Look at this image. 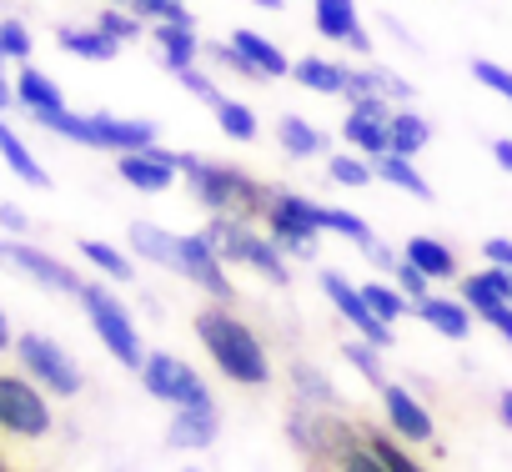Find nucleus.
Segmentation results:
<instances>
[{
	"mask_svg": "<svg viewBox=\"0 0 512 472\" xmlns=\"http://www.w3.org/2000/svg\"><path fill=\"white\" fill-rule=\"evenodd\" d=\"M312 21H317V31H322L327 41H342V46L362 31V26H357V0H317Z\"/></svg>",
	"mask_w": 512,
	"mask_h": 472,
	"instance_id": "obj_24",
	"label": "nucleus"
},
{
	"mask_svg": "<svg viewBox=\"0 0 512 472\" xmlns=\"http://www.w3.org/2000/svg\"><path fill=\"white\" fill-rule=\"evenodd\" d=\"M387 96V101H412V81H402L397 71H382V66H352L347 71V91L342 96Z\"/></svg>",
	"mask_w": 512,
	"mask_h": 472,
	"instance_id": "obj_17",
	"label": "nucleus"
},
{
	"mask_svg": "<svg viewBox=\"0 0 512 472\" xmlns=\"http://www.w3.org/2000/svg\"><path fill=\"white\" fill-rule=\"evenodd\" d=\"M151 36H156V51H161V61H166L171 76L186 71V66H196V56L206 51L201 36H196V21H156Z\"/></svg>",
	"mask_w": 512,
	"mask_h": 472,
	"instance_id": "obj_15",
	"label": "nucleus"
},
{
	"mask_svg": "<svg viewBox=\"0 0 512 472\" xmlns=\"http://www.w3.org/2000/svg\"><path fill=\"white\" fill-rule=\"evenodd\" d=\"M141 382H146V392H151L156 402H171V407H211V392H206L201 372L186 367V362L171 357V352H151V357L141 362Z\"/></svg>",
	"mask_w": 512,
	"mask_h": 472,
	"instance_id": "obj_7",
	"label": "nucleus"
},
{
	"mask_svg": "<svg viewBox=\"0 0 512 472\" xmlns=\"http://www.w3.org/2000/svg\"><path fill=\"white\" fill-rule=\"evenodd\" d=\"M267 226H272V242L282 252H292L297 262L317 257V236H322V206L297 196V191H277L267 206Z\"/></svg>",
	"mask_w": 512,
	"mask_h": 472,
	"instance_id": "obj_5",
	"label": "nucleus"
},
{
	"mask_svg": "<svg viewBox=\"0 0 512 472\" xmlns=\"http://www.w3.org/2000/svg\"><path fill=\"white\" fill-rule=\"evenodd\" d=\"M56 46L81 56V61H116V51H121V41H111L101 26H61Z\"/></svg>",
	"mask_w": 512,
	"mask_h": 472,
	"instance_id": "obj_22",
	"label": "nucleus"
},
{
	"mask_svg": "<svg viewBox=\"0 0 512 472\" xmlns=\"http://www.w3.org/2000/svg\"><path fill=\"white\" fill-rule=\"evenodd\" d=\"M16 357H21V367L46 387V392H56V397H76L81 392V367L66 357V347H56L51 337H41V332H26V337H16Z\"/></svg>",
	"mask_w": 512,
	"mask_h": 472,
	"instance_id": "obj_8",
	"label": "nucleus"
},
{
	"mask_svg": "<svg viewBox=\"0 0 512 472\" xmlns=\"http://www.w3.org/2000/svg\"><path fill=\"white\" fill-rule=\"evenodd\" d=\"M292 377H297V382H302V397H307V402H312V397H317V402H322V407H337V392H332V382H327V377H322V372H312V367H307V362H297V367H292Z\"/></svg>",
	"mask_w": 512,
	"mask_h": 472,
	"instance_id": "obj_41",
	"label": "nucleus"
},
{
	"mask_svg": "<svg viewBox=\"0 0 512 472\" xmlns=\"http://www.w3.org/2000/svg\"><path fill=\"white\" fill-rule=\"evenodd\" d=\"M0 352H11V322H6V312H0Z\"/></svg>",
	"mask_w": 512,
	"mask_h": 472,
	"instance_id": "obj_54",
	"label": "nucleus"
},
{
	"mask_svg": "<svg viewBox=\"0 0 512 472\" xmlns=\"http://www.w3.org/2000/svg\"><path fill=\"white\" fill-rule=\"evenodd\" d=\"M251 6H262V11H282L287 0H251Z\"/></svg>",
	"mask_w": 512,
	"mask_h": 472,
	"instance_id": "obj_55",
	"label": "nucleus"
},
{
	"mask_svg": "<svg viewBox=\"0 0 512 472\" xmlns=\"http://www.w3.org/2000/svg\"><path fill=\"white\" fill-rule=\"evenodd\" d=\"M0 226H6V231H26V211L6 201V206H0Z\"/></svg>",
	"mask_w": 512,
	"mask_h": 472,
	"instance_id": "obj_48",
	"label": "nucleus"
},
{
	"mask_svg": "<svg viewBox=\"0 0 512 472\" xmlns=\"http://www.w3.org/2000/svg\"><path fill=\"white\" fill-rule=\"evenodd\" d=\"M497 412H502V422H507V427H512V387H507V392H502V397H497Z\"/></svg>",
	"mask_w": 512,
	"mask_h": 472,
	"instance_id": "obj_53",
	"label": "nucleus"
},
{
	"mask_svg": "<svg viewBox=\"0 0 512 472\" xmlns=\"http://www.w3.org/2000/svg\"><path fill=\"white\" fill-rule=\"evenodd\" d=\"M231 46L256 66V76H292V61H287V51L282 46H272V41H262V36H256V31H246V26H236L231 31Z\"/></svg>",
	"mask_w": 512,
	"mask_h": 472,
	"instance_id": "obj_19",
	"label": "nucleus"
},
{
	"mask_svg": "<svg viewBox=\"0 0 512 472\" xmlns=\"http://www.w3.org/2000/svg\"><path fill=\"white\" fill-rule=\"evenodd\" d=\"M372 166H377V176H382L387 186H402L407 196H417V201H432V186L422 181V171L412 166V156L382 151V156H372Z\"/></svg>",
	"mask_w": 512,
	"mask_h": 472,
	"instance_id": "obj_28",
	"label": "nucleus"
},
{
	"mask_svg": "<svg viewBox=\"0 0 512 472\" xmlns=\"http://www.w3.org/2000/svg\"><path fill=\"white\" fill-rule=\"evenodd\" d=\"M472 76H477L487 91H497L502 101H512V71H507V66H497V61H472Z\"/></svg>",
	"mask_w": 512,
	"mask_h": 472,
	"instance_id": "obj_43",
	"label": "nucleus"
},
{
	"mask_svg": "<svg viewBox=\"0 0 512 472\" xmlns=\"http://www.w3.org/2000/svg\"><path fill=\"white\" fill-rule=\"evenodd\" d=\"M392 277H397V287L412 297V307H417L422 297H432V292H427V282H432V277H427L422 267H412L407 257H402V262H392Z\"/></svg>",
	"mask_w": 512,
	"mask_h": 472,
	"instance_id": "obj_42",
	"label": "nucleus"
},
{
	"mask_svg": "<svg viewBox=\"0 0 512 472\" xmlns=\"http://www.w3.org/2000/svg\"><path fill=\"white\" fill-rule=\"evenodd\" d=\"M81 257H86L91 267H101L106 277H116V282H131V277H136V267H131L116 247H106V242H81Z\"/></svg>",
	"mask_w": 512,
	"mask_h": 472,
	"instance_id": "obj_37",
	"label": "nucleus"
},
{
	"mask_svg": "<svg viewBox=\"0 0 512 472\" xmlns=\"http://www.w3.org/2000/svg\"><path fill=\"white\" fill-rule=\"evenodd\" d=\"M417 317L432 327V332H442V337H452V342H462L467 332H472V307L467 302H447V297H422L417 302Z\"/></svg>",
	"mask_w": 512,
	"mask_h": 472,
	"instance_id": "obj_21",
	"label": "nucleus"
},
{
	"mask_svg": "<svg viewBox=\"0 0 512 472\" xmlns=\"http://www.w3.org/2000/svg\"><path fill=\"white\" fill-rule=\"evenodd\" d=\"M0 161H6V166H11V171H16L26 186H51L46 166L31 156V146H26V141H21V136L6 126V121H0Z\"/></svg>",
	"mask_w": 512,
	"mask_h": 472,
	"instance_id": "obj_25",
	"label": "nucleus"
},
{
	"mask_svg": "<svg viewBox=\"0 0 512 472\" xmlns=\"http://www.w3.org/2000/svg\"><path fill=\"white\" fill-rule=\"evenodd\" d=\"M96 26L111 36V41H141V31H146V16H136L131 6H106L101 16H96Z\"/></svg>",
	"mask_w": 512,
	"mask_h": 472,
	"instance_id": "obj_34",
	"label": "nucleus"
},
{
	"mask_svg": "<svg viewBox=\"0 0 512 472\" xmlns=\"http://www.w3.org/2000/svg\"><path fill=\"white\" fill-rule=\"evenodd\" d=\"M367 257H372V262H377V267H382V272H392V262H397V257H392V252H387V247H372V252H367Z\"/></svg>",
	"mask_w": 512,
	"mask_h": 472,
	"instance_id": "obj_52",
	"label": "nucleus"
},
{
	"mask_svg": "<svg viewBox=\"0 0 512 472\" xmlns=\"http://www.w3.org/2000/svg\"><path fill=\"white\" fill-rule=\"evenodd\" d=\"M176 242H181V236H171V231H161L151 221H131V247L146 262H156V267H171L176 272Z\"/></svg>",
	"mask_w": 512,
	"mask_h": 472,
	"instance_id": "obj_29",
	"label": "nucleus"
},
{
	"mask_svg": "<svg viewBox=\"0 0 512 472\" xmlns=\"http://www.w3.org/2000/svg\"><path fill=\"white\" fill-rule=\"evenodd\" d=\"M482 322H487L492 332H502V337L512 342V302H497L492 312H482Z\"/></svg>",
	"mask_w": 512,
	"mask_h": 472,
	"instance_id": "obj_47",
	"label": "nucleus"
},
{
	"mask_svg": "<svg viewBox=\"0 0 512 472\" xmlns=\"http://www.w3.org/2000/svg\"><path fill=\"white\" fill-rule=\"evenodd\" d=\"M206 106H211L216 126H221L231 141H251V136H256V116H251V106H241V101H231V96H216V101H206Z\"/></svg>",
	"mask_w": 512,
	"mask_h": 472,
	"instance_id": "obj_31",
	"label": "nucleus"
},
{
	"mask_svg": "<svg viewBox=\"0 0 512 472\" xmlns=\"http://www.w3.org/2000/svg\"><path fill=\"white\" fill-rule=\"evenodd\" d=\"M176 272H181L186 282H196L201 292H211L216 302H231L226 257L206 242V236H181V242H176Z\"/></svg>",
	"mask_w": 512,
	"mask_h": 472,
	"instance_id": "obj_10",
	"label": "nucleus"
},
{
	"mask_svg": "<svg viewBox=\"0 0 512 472\" xmlns=\"http://www.w3.org/2000/svg\"><path fill=\"white\" fill-rule=\"evenodd\" d=\"M492 156H497L502 171H512V141H492Z\"/></svg>",
	"mask_w": 512,
	"mask_h": 472,
	"instance_id": "obj_51",
	"label": "nucleus"
},
{
	"mask_svg": "<svg viewBox=\"0 0 512 472\" xmlns=\"http://www.w3.org/2000/svg\"><path fill=\"white\" fill-rule=\"evenodd\" d=\"M36 126H46V131H56V136L76 141V146L116 151V156L121 151H141V146L156 141V126L151 121H126V116H106V111H91V116H81V111H51Z\"/></svg>",
	"mask_w": 512,
	"mask_h": 472,
	"instance_id": "obj_3",
	"label": "nucleus"
},
{
	"mask_svg": "<svg viewBox=\"0 0 512 472\" xmlns=\"http://www.w3.org/2000/svg\"><path fill=\"white\" fill-rule=\"evenodd\" d=\"M6 106H16V91L6 81V56H0V111H6Z\"/></svg>",
	"mask_w": 512,
	"mask_h": 472,
	"instance_id": "obj_50",
	"label": "nucleus"
},
{
	"mask_svg": "<svg viewBox=\"0 0 512 472\" xmlns=\"http://www.w3.org/2000/svg\"><path fill=\"white\" fill-rule=\"evenodd\" d=\"M16 106H26V111L41 121V116H51V111H66V96H61V86H56L51 76H41L36 66H26V71L16 76Z\"/></svg>",
	"mask_w": 512,
	"mask_h": 472,
	"instance_id": "obj_18",
	"label": "nucleus"
},
{
	"mask_svg": "<svg viewBox=\"0 0 512 472\" xmlns=\"http://www.w3.org/2000/svg\"><path fill=\"white\" fill-rule=\"evenodd\" d=\"M377 352H382V347H377V342H367V337H357V342H347V347H342V357H347V362H352V367H357V372H362L377 392H382L392 377L382 372V357H377Z\"/></svg>",
	"mask_w": 512,
	"mask_h": 472,
	"instance_id": "obj_35",
	"label": "nucleus"
},
{
	"mask_svg": "<svg viewBox=\"0 0 512 472\" xmlns=\"http://www.w3.org/2000/svg\"><path fill=\"white\" fill-rule=\"evenodd\" d=\"M317 472H387V462L362 442V447H352L347 457H337V462H327V467H317Z\"/></svg>",
	"mask_w": 512,
	"mask_h": 472,
	"instance_id": "obj_39",
	"label": "nucleus"
},
{
	"mask_svg": "<svg viewBox=\"0 0 512 472\" xmlns=\"http://www.w3.org/2000/svg\"><path fill=\"white\" fill-rule=\"evenodd\" d=\"M201 236H206V242H211L226 262L256 267V272H262L267 282H277V287L292 282V272H287V252L272 242V236H256L246 221H236V216H211Z\"/></svg>",
	"mask_w": 512,
	"mask_h": 472,
	"instance_id": "obj_4",
	"label": "nucleus"
},
{
	"mask_svg": "<svg viewBox=\"0 0 512 472\" xmlns=\"http://www.w3.org/2000/svg\"><path fill=\"white\" fill-rule=\"evenodd\" d=\"M387 136H392V151H397V156H417V151L432 141V126H427L417 111H392Z\"/></svg>",
	"mask_w": 512,
	"mask_h": 472,
	"instance_id": "obj_30",
	"label": "nucleus"
},
{
	"mask_svg": "<svg viewBox=\"0 0 512 472\" xmlns=\"http://www.w3.org/2000/svg\"><path fill=\"white\" fill-rule=\"evenodd\" d=\"M216 432H221L216 407H176V417L166 427V442L181 447V452H196V447H211Z\"/></svg>",
	"mask_w": 512,
	"mask_h": 472,
	"instance_id": "obj_16",
	"label": "nucleus"
},
{
	"mask_svg": "<svg viewBox=\"0 0 512 472\" xmlns=\"http://www.w3.org/2000/svg\"><path fill=\"white\" fill-rule=\"evenodd\" d=\"M176 161H181V171H186V181H191V196H196L211 216H236V221L267 216L272 191L256 181V176H246V171H236V166L201 161V156H191V151H176Z\"/></svg>",
	"mask_w": 512,
	"mask_h": 472,
	"instance_id": "obj_2",
	"label": "nucleus"
},
{
	"mask_svg": "<svg viewBox=\"0 0 512 472\" xmlns=\"http://www.w3.org/2000/svg\"><path fill=\"white\" fill-rule=\"evenodd\" d=\"M277 141L287 146V156H297V161H307V156H322L332 141H327V131H317L312 121H302V116H282L277 121Z\"/></svg>",
	"mask_w": 512,
	"mask_h": 472,
	"instance_id": "obj_27",
	"label": "nucleus"
},
{
	"mask_svg": "<svg viewBox=\"0 0 512 472\" xmlns=\"http://www.w3.org/2000/svg\"><path fill=\"white\" fill-rule=\"evenodd\" d=\"M342 141H347L352 151H362V156H382V151H392L387 121H377V116H357V111H347V121H342Z\"/></svg>",
	"mask_w": 512,
	"mask_h": 472,
	"instance_id": "obj_26",
	"label": "nucleus"
},
{
	"mask_svg": "<svg viewBox=\"0 0 512 472\" xmlns=\"http://www.w3.org/2000/svg\"><path fill=\"white\" fill-rule=\"evenodd\" d=\"M0 472H6V462H0Z\"/></svg>",
	"mask_w": 512,
	"mask_h": 472,
	"instance_id": "obj_56",
	"label": "nucleus"
},
{
	"mask_svg": "<svg viewBox=\"0 0 512 472\" xmlns=\"http://www.w3.org/2000/svg\"><path fill=\"white\" fill-rule=\"evenodd\" d=\"M362 427H367V422H362ZM367 447L387 462V472H427V467H422L417 457H407V452L397 447V437H387V432H372V427H367Z\"/></svg>",
	"mask_w": 512,
	"mask_h": 472,
	"instance_id": "obj_38",
	"label": "nucleus"
},
{
	"mask_svg": "<svg viewBox=\"0 0 512 472\" xmlns=\"http://www.w3.org/2000/svg\"><path fill=\"white\" fill-rule=\"evenodd\" d=\"M196 337L211 352V362L221 367V377H231L236 387H267L272 382V362L267 347L236 312L226 307H201L196 312Z\"/></svg>",
	"mask_w": 512,
	"mask_h": 472,
	"instance_id": "obj_1",
	"label": "nucleus"
},
{
	"mask_svg": "<svg viewBox=\"0 0 512 472\" xmlns=\"http://www.w3.org/2000/svg\"><path fill=\"white\" fill-rule=\"evenodd\" d=\"M0 262L16 267V272H26L31 282H41V287H51V292H71V297H81V287H86L71 267H61L51 252L26 247V242H0Z\"/></svg>",
	"mask_w": 512,
	"mask_h": 472,
	"instance_id": "obj_12",
	"label": "nucleus"
},
{
	"mask_svg": "<svg viewBox=\"0 0 512 472\" xmlns=\"http://www.w3.org/2000/svg\"><path fill=\"white\" fill-rule=\"evenodd\" d=\"M482 257H487L492 267H507V272H512V242H507V236H492V242H482Z\"/></svg>",
	"mask_w": 512,
	"mask_h": 472,
	"instance_id": "obj_46",
	"label": "nucleus"
},
{
	"mask_svg": "<svg viewBox=\"0 0 512 472\" xmlns=\"http://www.w3.org/2000/svg\"><path fill=\"white\" fill-rule=\"evenodd\" d=\"M81 302H86V317H91V327H96V337L111 347V357L121 362V367H131V372H141V362H146V347H141V337H136V322H131V312L106 292V287H81Z\"/></svg>",
	"mask_w": 512,
	"mask_h": 472,
	"instance_id": "obj_6",
	"label": "nucleus"
},
{
	"mask_svg": "<svg viewBox=\"0 0 512 472\" xmlns=\"http://www.w3.org/2000/svg\"><path fill=\"white\" fill-rule=\"evenodd\" d=\"M402 257H407L412 267H422L432 282H447V277H457V257H452V247H442V242H437V236H412Z\"/></svg>",
	"mask_w": 512,
	"mask_h": 472,
	"instance_id": "obj_23",
	"label": "nucleus"
},
{
	"mask_svg": "<svg viewBox=\"0 0 512 472\" xmlns=\"http://www.w3.org/2000/svg\"><path fill=\"white\" fill-rule=\"evenodd\" d=\"M487 277H492V282H497V292L512 302V272H507V267H487Z\"/></svg>",
	"mask_w": 512,
	"mask_h": 472,
	"instance_id": "obj_49",
	"label": "nucleus"
},
{
	"mask_svg": "<svg viewBox=\"0 0 512 472\" xmlns=\"http://www.w3.org/2000/svg\"><path fill=\"white\" fill-rule=\"evenodd\" d=\"M327 176H332L337 186H372V181H377V166L362 161V151H352V156H332V161H327Z\"/></svg>",
	"mask_w": 512,
	"mask_h": 472,
	"instance_id": "obj_36",
	"label": "nucleus"
},
{
	"mask_svg": "<svg viewBox=\"0 0 512 472\" xmlns=\"http://www.w3.org/2000/svg\"><path fill=\"white\" fill-rule=\"evenodd\" d=\"M362 297L372 302V312H377V317H382L387 327H392L397 317L417 312V307H412V297H407L402 287H387V282H367V287H362Z\"/></svg>",
	"mask_w": 512,
	"mask_h": 472,
	"instance_id": "obj_32",
	"label": "nucleus"
},
{
	"mask_svg": "<svg viewBox=\"0 0 512 472\" xmlns=\"http://www.w3.org/2000/svg\"><path fill=\"white\" fill-rule=\"evenodd\" d=\"M347 101H352V111H357V116L392 121V101H387V96H372V91H367V96H347Z\"/></svg>",
	"mask_w": 512,
	"mask_h": 472,
	"instance_id": "obj_45",
	"label": "nucleus"
},
{
	"mask_svg": "<svg viewBox=\"0 0 512 472\" xmlns=\"http://www.w3.org/2000/svg\"><path fill=\"white\" fill-rule=\"evenodd\" d=\"M116 171H121V181L136 186V191H166V186L176 181L181 161H176V151H166V146L151 141V146H141V151H121Z\"/></svg>",
	"mask_w": 512,
	"mask_h": 472,
	"instance_id": "obj_13",
	"label": "nucleus"
},
{
	"mask_svg": "<svg viewBox=\"0 0 512 472\" xmlns=\"http://www.w3.org/2000/svg\"><path fill=\"white\" fill-rule=\"evenodd\" d=\"M0 427L16 432V437H46L51 432L46 397L16 372H0Z\"/></svg>",
	"mask_w": 512,
	"mask_h": 472,
	"instance_id": "obj_9",
	"label": "nucleus"
},
{
	"mask_svg": "<svg viewBox=\"0 0 512 472\" xmlns=\"http://www.w3.org/2000/svg\"><path fill=\"white\" fill-rule=\"evenodd\" d=\"M322 231H337V236H347V242H357L362 252H372V247H377L372 226H367L362 216H352V211H337V206H322Z\"/></svg>",
	"mask_w": 512,
	"mask_h": 472,
	"instance_id": "obj_33",
	"label": "nucleus"
},
{
	"mask_svg": "<svg viewBox=\"0 0 512 472\" xmlns=\"http://www.w3.org/2000/svg\"><path fill=\"white\" fill-rule=\"evenodd\" d=\"M176 81H181V86H186L191 96H201V101H216V96H221V91L211 86V76H206V71H196V66H186V71H176Z\"/></svg>",
	"mask_w": 512,
	"mask_h": 472,
	"instance_id": "obj_44",
	"label": "nucleus"
},
{
	"mask_svg": "<svg viewBox=\"0 0 512 472\" xmlns=\"http://www.w3.org/2000/svg\"><path fill=\"white\" fill-rule=\"evenodd\" d=\"M382 407H387V422L397 427L402 442H432V412H427L407 387L387 382V387H382Z\"/></svg>",
	"mask_w": 512,
	"mask_h": 472,
	"instance_id": "obj_14",
	"label": "nucleus"
},
{
	"mask_svg": "<svg viewBox=\"0 0 512 472\" xmlns=\"http://www.w3.org/2000/svg\"><path fill=\"white\" fill-rule=\"evenodd\" d=\"M0 56L6 61H31V31L21 21H0Z\"/></svg>",
	"mask_w": 512,
	"mask_h": 472,
	"instance_id": "obj_40",
	"label": "nucleus"
},
{
	"mask_svg": "<svg viewBox=\"0 0 512 472\" xmlns=\"http://www.w3.org/2000/svg\"><path fill=\"white\" fill-rule=\"evenodd\" d=\"M322 292H327V302L357 327V337H367V342H377V347H392V327L372 312V302L362 297V287H352V282L337 277V272H322Z\"/></svg>",
	"mask_w": 512,
	"mask_h": 472,
	"instance_id": "obj_11",
	"label": "nucleus"
},
{
	"mask_svg": "<svg viewBox=\"0 0 512 472\" xmlns=\"http://www.w3.org/2000/svg\"><path fill=\"white\" fill-rule=\"evenodd\" d=\"M347 71H352V66H342V61H332V56H302V61H292L297 86L322 91V96H342V91H347Z\"/></svg>",
	"mask_w": 512,
	"mask_h": 472,
	"instance_id": "obj_20",
	"label": "nucleus"
}]
</instances>
